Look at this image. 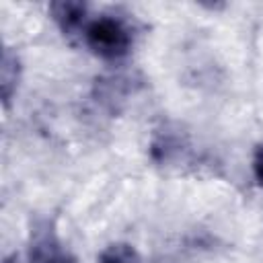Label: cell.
<instances>
[{"label": "cell", "instance_id": "1", "mask_svg": "<svg viewBox=\"0 0 263 263\" xmlns=\"http://www.w3.org/2000/svg\"><path fill=\"white\" fill-rule=\"evenodd\" d=\"M82 37H84L86 47L95 55H99L103 60H109V62L125 58L132 49V31H129V27L121 18L109 16V14H103V16H97V18L88 21Z\"/></svg>", "mask_w": 263, "mask_h": 263}, {"label": "cell", "instance_id": "2", "mask_svg": "<svg viewBox=\"0 0 263 263\" xmlns=\"http://www.w3.org/2000/svg\"><path fill=\"white\" fill-rule=\"evenodd\" d=\"M27 263H76V259L62 247L55 232L49 226H43L33 234Z\"/></svg>", "mask_w": 263, "mask_h": 263}, {"label": "cell", "instance_id": "3", "mask_svg": "<svg viewBox=\"0 0 263 263\" xmlns=\"http://www.w3.org/2000/svg\"><path fill=\"white\" fill-rule=\"evenodd\" d=\"M49 14L53 23L60 27L64 35H82L88 18H86V4L76 0H58L49 4Z\"/></svg>", "mask_w": 263, "mask_h": 263}, {"label": "cell", "instance_id": "4", "mask_svg": "<svg viewBox=\"0 0 263 263\" xmlns=\"http://www.w3.org/2000/svg\"><path fill=\"white\" fill-rule=\"evenodd\" d=\"M18 58L10 51V49H4L2 53V66H0V82H2V99L4 103H8L12 99V95L16 92V86H18Z\"/></svg>", "mask_w": 263, "mask_h": 263}, {"label": "cell", "instance_id": "5", "mask_svg": "<svg viewBox=\"0 0 263 263\" xmlns=\"http://www.w3.org/2000/svg\"><path fill=\"white\" fill-rule=\"evenodd\" d=\"M99 263H144V261L129 242H113L101 253Z\"/></svg>", "mask_w": 263, "mask_h": 263}, {"label": "cell", "instance_id": "6", "mask_svg": "<svg viewBox=\"0 0 263 263\" xmlns=\"http://www.w3.org/2000/svg\"><path fill=\"white\" fill-rule=\"evenodd\" d=\"M253 175H255L257 185L263 189V144H259L255 148V154H253Z\"/></svg>", "mask_w": 263, "mask_h": 263}]
</instances>
